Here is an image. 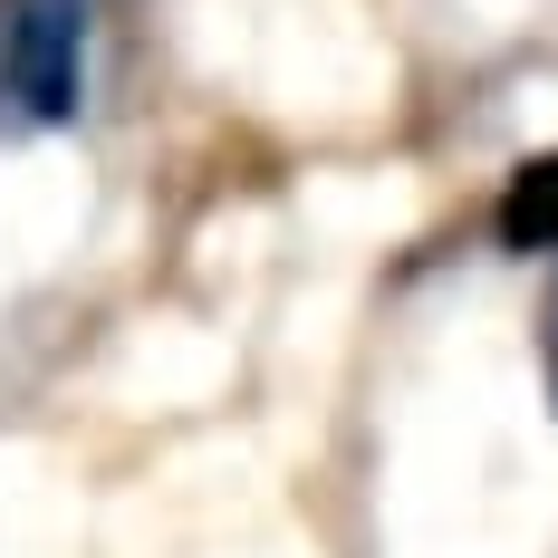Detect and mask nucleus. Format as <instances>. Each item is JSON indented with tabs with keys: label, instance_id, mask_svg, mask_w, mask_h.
Instances as JSON below:
<instances>
[{
	"label": "nucleus",
	"instance_id": "obj_2",
	"mask_svg": "<svg viewBox=\"0 0 558 558\" xmlns=\"http://www.w3.org/2000/svg\"><path fill=\"white\" fill-rule=\"evenodd\" d=\"M492 231H501V251H520V260L558 251V145H549V155H530V165L501 183V203H492Z\"/></svg>",
	"mask_w": 558,
	"mask_h": 558
},
{
	"label": "nucleus",
	"instance_id": "obj_3",
	"mask_svg": "<svg viewBox=\"0 0 558 558\" xmlns=\"http://www.w3.org/2000/svg\"><path fill=\"white\" fill-rule=\"evenodd\" d=\"M539 366H549V395H558V279H549V299H539Z\"/></svg>",
	"mask_w": 558,
	"mask_h": 558
},
{
	"label": "nucleus",
	"instance_id": "obj_1",
	"mask_svg": "<svg viewBox=\"0 0 558 558\" xmlns=\"http://www.w3.org/2000/svg\"><path fill=\"white\" fill-rule=\"evenodd\" d=\"M87 58V0H0V116L68 125Z\"/></svg>",
	"mask_w": 558,
	"mask_h": 558
}]
</instances>
